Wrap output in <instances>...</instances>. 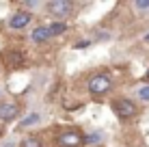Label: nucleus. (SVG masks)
<instances>
[{"label": "nucleus", "instance_id": "nucleus-1", "mask_svg": "<svg viewBox=\"0 0 149 147\" xmlns=\"http://www.w3.org/2000/svg\"><path fill=\"white\" fill-rule=\"evenodd\" d=\"M89 93L91 95H104V93H108L110 87H112V80H110V76H106V74H95V76H91L89 78Z\"/></svg>", "mask_w": 149, "mask_h": 147}, {"label": "nucleus", "instance_id": "nucleus-2", "mask_svg": "<svg viewBox=\"0 0 149 147\" xmlns=\"http://www.w3.org/2000/svg\"><path fill=\"white\" fill-rule=\"evenodd\" d=\"M56 143H58V147H80L86 143V136L80 130H65L56 136Z\"/></svg>", "mask_w": 149, "mask_h": 147}, {"label": "nucleus", "instance_id": "nucleus-3", "mask_svg": "<svg viewBox=\"0 0 149 147\" xmlns=\"http://www.w3.org/2000/svg\"><path fill=\"white\" fill-rule=\"evenodd\" d=\"M112 113L117 115V117L119 119H132L134 117V115L138 113V108H136V104L134 102H130V100H115V102H112Z\"/></svg>", "mask_w": 149, "mask_h": 147}, {"label": "nucleus", "instance_id": "nucleus-4", "mask_svg": "<svg viewBox=\"0 0 149 147\" xmlns=\"http://www.w3.org/2000/svg\"><path fill=\"white\" fill-rule=\"evenodd\" d=\"M71 9H74V2H69V0H52V2H48V13L56 20L67 17L71 13Z\"/></svg>", "mask_w": 149, "mask_h": 147}, {"label": "nucleus", "instance_id": "nucleus-5", "mask_svg": "<svg viewBox=\"0 0 149 147\" xmlns=\"http://www.w3.org/2000/svg\"><path fill=\"white\" fill-rule=\"evenodd\" d=\"M2 61H4V67L7 69H19L24 65V61H26V56H24V52L22 50H7V52L2 54Z\"/></svg>", "mask_w": 149, "mask_h": 147}, {"label": "nucleus", "instance_id": "nucleus-6", "mask_svg": "<svg viewBox=\"0 0 149 147\" xmlns=\"http://www.w3.org/2000/svg\"><path fill=\"white\" fill-rule=\"evenodd\" d=\"M19 115V104L15 102H0V121H13Z\"/></svg>", "mask_w": 149, "mask_h": 147}, {"label": "nucleus", "instance_id": "nucleus-7", "mask_svg": "<svg viewBox=\"0 0 149 147\" xmlns=\"http://www.w3.org/2000/svg\"><path fill=\"white\" fill-rule=\"evenodd\" d=\"M30 20H33V15H30L28 11H17L11 15V20H9V26H11L13 30H19V28H26L30 24Z\"/></svg>", "mask_w": 149, "mask_h": 147}, {"label": "nucleus", "instance_id": "nucleus-8", "mask_svg": "<svg viewBox=\"0 0 149 147\" xmlns=\"http://www.w3.org/2000/svg\"><path fill=\"white\" fill-rule=\"evenodd\" d=\"M52 37V33H50V26H37L30 33V39H33L35 43H43V41H48V39Z\"/></svg>", "mask_w": 149, "mask_h": 147}, {"label": "nucleus", "instance_id": "nucleus-9", "mask_svg": "<svg viewBox=\"0 0 149 147\" xmlns=\"http://www.w3.org/2000/svg\"><path fill=\"white\" fill-rule=\"evenodd\" d=\"M65 30H67V24H65V22H54L52 26H50V33H52V37H56V35H63Z\"/></svg>", "mask_w": 149, "mask_h": 147}, {"label": "nucleus", "instance_id": "nucleus-10", "mask_svg": "<svg viewBox=\"0 0 149 147\" xmlns=\"http://www.w3.org/2000/svg\"><path fill=\"white\" fill-rule=\"evenodd\" d=\"M22 147H43V145H41V141L37 136H28V139L22 141Z\"/></svg>", "mask_w": 149, "mask_h": 147}, {"label": "nucleus", "instance_id": "nucleus-11", "mask_svg": "<svg viewBox=\"0 0 149 147\" xmlns=\"http://www.w3.org/2000/svg\"><path fill=\"white\" fill-rule=\"evenodd\" d=\"M37 121H39V115L33 113V115H28V117L22 121V128H26V125H33V123H37Z\"/></svg>", "mask_w": 149, "mask_h": 147}, {"label": "nucleus", "instance_id": "nucleus-12", "mask_svg": "<svg viewBox=\"0 0 149 147\" xmlns=\"http://www.w3.org/2000/svg\"><path fill=\"white\" fill-rule=\"evenodd\" d=\"M138 98H141L143 102H149V84L143 87V89H138Z\"/></svg>", "mask_w": 149, "mask_h": 147}, {"label": "nucleus", "instance_id": "nucleus-13", "mask_svg": "<svg viewBox=\"0 0 149 147\" xmlns=\"http://www.w3.org/2000/svg\"><path fill=\"white\" fill-rule=\"evenodd\" d=\"M134 7L138 11H149V0H138V2H134Z\"/></svg>", "mask_w": 149, "mask_h": 147}, {"label": "nucleus", "instance_id": "nucleus-14", "mask_svg": "<svg viewBox=\"0 0 149 147\" xmlns=\"http://www.w3.org/2000/svg\"><path fill=\"white\" fill-rule=\"evenodd\" d=\"M100 141H102V134H100V132H95V134H89V136H86V143H89V145L100 143Z\"/></svg>", "mask_w": 149, "mask_h": 147}, {"label": "nucleus", "instance_id": "nucleus-15", "mask_svg": "<svg viewBox=\"0 0 149 147\" xmlns=\"http://www.w3.org/2000/svg\"><path fill=\"white\" fill-rule=\"evenodd\" d=\"M24 7H28V9H35V7H39V2H24Z\"/></svg>", "mask_w": 149, "mask_h": 147}, {"label": "nucleus", "instance_id": "nucleus-16", "mask_svg": "<svg viewBox=\"0 0 149 147\" xmlns=\"http://www.w3.org/2000/svg\"><path fill=\"white\" fill-rule=\"evenodd\" d=\"M145 80H147V82H149V69H147V74H145Z\"/></svg>", "mask_w": 149, "mask_h": 147}]
</instances>
